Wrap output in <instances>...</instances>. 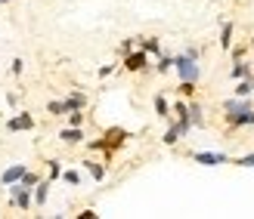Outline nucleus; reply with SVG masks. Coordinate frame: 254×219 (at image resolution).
I'll return each mask as SVG.
<instances>
[{
  "instance_id": "31",
  "label": "nucleus",
  "mask_w": 254,
  "mask_h": 219,
  "mask_svg": "<svg viewBox=\"0 0 254 219\" xmlns=\"http://www.w3.org/2000/svg\"><path fill=\"white\" fill-rule=\"evenodd\" d=\"M230 53H233V62H239V59H245L248 49H245V46H230Z\"/></svg>"
},
{
  "instance_id": "8",
  "label": "nucleus",
  "mask_w": 254,
  "mask_h": 219,
  "mask_svg": "<svg viewBox=\"0 0 254 219\" xmlns=\"http://www.w3.org/2000/svg\"><path fill=\"white\" fill-rule=\"evenodd\" d=\"M223 121L230 130H242V127H254V108L251 111H239V114H223Z\"/></svg>"
},
{
  "instance_id": "1",
  "label": "nucleus",
  "mask_w": 254,
  "mask_h": 219,
  "mask_svg": "<svg viewBox=\"0 0 254 219\" xmlns=\"http://www.w3.org/2000/svg\"><path fill=\"white\" fill-rule=\"evenodd\" d=\"M121 68L127 74H149L152 71V56L146 53V49H130L127 56H121Z\"/></svg>"
},
{
  "instance_id": "4",
  "label": "nucleus",
  "mask_w": 254,
  "mask_h": 219,
  "mask_svg": "<svg viewBox=\"0 0 254 219\" xmlns=\"http://www.w3.org/2000/svg\"><path fill=\"white\" fill-rule=\"evenodd\" d=\"M127 139H130V133H127V130H121V127H112V130H106L103 133V142H106V161H112V158H115V151L127 142Z\"/></svg>"
},
{
  "instance_id": "19",
  "label": "nucleus",
  "mask_w": 254,
  "mask_h": 219,
  "mask_svg": "<svg viewBox=\"0 0 254 219\" xmlns=\"http://www.w3.org/2000/svg\"><path fill=\"white\" fill-rule=\"evenodd\" d=\"M251 93H254V77H242V81H236L233 96H251Z\"/></svg>"
},
{
  "instance_id": "17",
  "label": "nucleus",
  "mask_w": 254,
  "mask_h": 219,
  "mask_svg": "<svg viewBox=\"0 0 254 219\" xmlns=\"http://www.w3.org/2000/svg\"><path fill=\"white\" fill-rule=\"evenodd\" d=\"M233 34H236V25L223 22V28H220V49H226V53H230V46H233Z\"/></svg>"
},
{
  "instance_id": "22",
  "label": "nucleus",
  "mask_w": 254,
  "mask_h": 219,
  "mask_svg": "<svg viewBox=\"0 0 254 219\" xmlns=\"http://www.w3.org/2000/svg\"><path fill=\"white\" fill-rule=\"evenodd\" d=\"M65 121H68V127H84L87 114H84V108H74V111H68V114H65Z\"/></svg>"
},
{
  "instance_id": "9",
  "label": "nucleus",
  "mask_w": 254,
  "mask_h": 219,
  "mask_svg": "<svg viewBox=\"0 0 254 219\" xmlns=\"http://www.w3.org/2000/svg\"><path fill=\"white\" fill-rule=\"evenodd\" d=\"M50 185H53L50 179H41V182H37V185L31 188V204H34L37 210H44V207H47V198H50Z\"/></svg>"
},
{
  "instance_id": "14",
  "label": "nucleus",
  "mask_w": 254,
  "mask_h": 219,
  "mask_svg": "<svg viewBox=\"0 0 254 219\" xmlns=\"http://www.w3.org/2000/svg\"><path fill=\"white\" fill-rule=\"evenodd\" d=\"M81 164H84V170L90 173V179H93V182H103V179H106V164L90 161V158H87V161H81Z\"/></svg>"
},
{
  "instance_id": "12",
  "label": "nucleus",
  "mask_w": 254,
  "mask_h": 219,
  "mask_svg": "<svg viewBox=\"0 0 254 219\" xmlns=\"http://www.w3.org/2000/svg\"><path fill=\"white\" fill-rule=\"evenodd\" d=\"M136 46H139V49H146V53H149L152 59L164 53V49H161V37H139V41H136Z\"/></svg>"
},
{
  "instance_id": "21",
  "label": "nucleus",
  "mask_w": 254,
  "mask_h": 219,
  "mask_svg": "<svg viewBox=\"0 0 254 219\" xmlns=\"http://www.w3.org/2000/svg\"><path fill=\"white\" fill-rule=\"evenodd\" d=\"M161 142L168 145V148H174L177 142H180V133H177V127H174V121H171V127L164 130V136H161Z\"/></svg>"
},
{
  "instance_id": "15",
  "label": "nucleus",
  "mask_w": 254,
  "mask_h": 219,
  "mask_svg": "<svg viewBox=\"0 0 254 219\" xmlns=\"http://www.w3.org/2000/svg\"><path fill=\"white\" fill-rule=\"evenodd\" d=\"M152 108H155V114L161 121H171V102L164 99L161 93H155V99H152Z\"/></svg>"
},
{
  "instance_id": "13",
  "label": "nucleus",
  "mask_w": 254,
  "mask_h": 219,
  "mask_svg": "<svg viewBox=\"0 0 254 219\" xmlns=\"http://www.w3.org/2000/svg\"><path fill=\"white\" fill-rule=\"evenodd\" d=\"M65 105H68V111H74V108H84L87 111L90 99H87V93H81V89H71V93L65 96Z\"/></svg>"
},
{
  "instance_id": "29",
  "label": "nucleus",
  "mask_w": 254,
  "mask_h": 219,
  "mask_svg": "<svg viewBox=\"0 0 254 219\" xmlns=\"http://www.w3.org/2000/svg\"><path fill=\"white\" fill-rule=\"evenodd\" d=\"M136 41H139V37H127V41H121L118 53H121V56H127V53H130V49H136Z\"/></svg>"
},
{
  "instance_id": "28",
  "label": "nucleus",
  "mask_w": 254,
  "mask_h": 219,
  "mask_svg": "<svg viewBox=\"0 0 254 219\" xmlns=\"http://www.w3.org/2000/svg\"><path fill=\"white\" fill-rule=\"evenodd\" d=\"M22 71H25V59L16 56V59L9 62V74H12V77H22Z\"/></svg>"
},
{
  "instance_id": "26",
  "label": "nucleus",
  "mask_w": 254,
  "mask_h": 219,
  "mask_svg": "<svg viewBox=\"0 0 254 219\" xmlns=\"http://www.w3.org/2000/svg\"><path fill=\"white\" fill-rule=\"evenodd\" d=\"M230 164H236V167H254V151H248V154H239V158H230Z\"/></svg>"
},
{
  "instance_id": "16",
  "label": "nucleus",
  "mask_w": 254,
  "mask_h": 219,
  "mask_svg": "<svg viewBox=\"0 0 254 219\" xmlns=\"http://www.w3.org/2000/svg\"><path fill=\"white\" fill-rule=\"evenodd\" d=\"M230 77H233V81H242V77H254V68L248 65V62H242V59H239V62H233Z\"/></svg>"
},
{
  "instance_id": "37",
  "label": "nucleus",
  "mask_w": 254,
  "mask_h": 219,
  "mask_svg": "<svg viewBox=\"0 0 254 219\" xmlns=\"http://www.w3.org/2000/svg\"><path fill=\"white\" fill-rule=\"evenodd\" d=\"M6 3H9V0H0V6H6Z\"/></svg>"
},
{
  "instance_id": "18",
  "label": "nucleus",
  "mask_w": 254,
  "mask_h": 219,
  "mask_svg": "<svg viewBox=\"0 0 254 219\" xmlns=\"http://www.w3.org/2000/svg\"><path fill=\"white\" fill-rule=\"evenodd\" d=\"M155 71H158V74H168V71H174V56H171V53H161V56H155Z\"/></svg>"
},
{
  "instance_id": "32",
  "label": "nucleus",
  "mask_w": 254,
  "mask_h": 219,
  "mask_svg": "<svg viewBox=\"0 0 254 219\" xmlns=\"http://www.w3.org/2000/svg\"><path fill=\"white\" fill-rule=\"evenodd\" d=\"M96 74H99V77H103V81H106V77H112V74H115V65H103V68H99Z\"/></svg>"
},
{
  "instance_id": "2",
  "label": "nucleus",
  "mask_w": 254,
  "mask_h": 219,
  "mask_svg": "<svg viewBox=\"0 0 254 219\" xmlns=\"http://www.w3.org/2000/svg\"><path fill=\"white\" fill-rule=\"evenodd\" d=\"M6 201H9V207H16V210H22V213L34 210V204H31V188L22 185V182L6 185Z\"/></svg>"
},
{
  "instance_id": "24",
  "label": "nucleus",
  "mask_w": 254,
  "mask_h": 219,
  "mask_svg": "<svg viewBox=\"0 0 254 219\" xmlns=\"http://www.w3.org/2000/svg\"><path fill=\"white\" fill-rule=\"evenodd\" d=\"M59 176H62V161H47V179L56 182Z\"/></svg>"
},
{
  "instance_id": "3",
  "label": "nucleus",
  "mask_w": 254,
  "mask_h": 219,
  "mask_svg": "<svg viewBox=\"0 0 254 219\" xmlns=\"http://www.w3.org/2000/svg\"><path fill=\"white\" fill-rule=\"evenodd\" d=\"M174 71H177V77L180 81H201V65H198V59H189L186 53H180V56H174Z\"/></svg>"
},
{
  "instance_id": "10",
  "label": "nucleus",
  "mask_w": 254,
  "mask_h": 219,
  "mask_svg": "<svg viewBox=\"0 0 254 219\" xmlns=\"http://www.w3.org/2000/svg\"><path fill=\"white\" fill-rule=\"evenodd\" d=\"M84 127H62L59 130V142L62 145H81L84 142Z\"/></svg>"
},
{
  "instance_id": "35",
  "label": "nucleus",
  "mask_w": 254,
  "mask_h": 219,
  "mask_svg": "<svg viewBox=\"0 0 254 219\" xmlns=\"http://www.w3.org/2000/svg\"><path fill=\"white\" fill-rule=\"evenodd\" d=\"M96 216H99V213H96V210H90V207L78 213V219H96Z\"/></svg>"
},
{
  "instance_id": "33",
  "label": "nucleus",
  "mask_w": 254,
  "mask_h": 219,
  "mask_svg": "<svg viewBox=\"0 0 254 219\" xmlns=\"http://www.w3.org/2000/svg\"><path fill=\"white\" fill-rule=\"evenodd\" d=\"M183 53H186L189 59H198V56H201V49H198V46H192V44H189V46L183 49Z\"/></svg>"
},
{
  "instance_id": "25",
  "label": "nucleus",
  "mask_w": 254,
  "mask_h": 219,
  "mask_svg": "<svg viewBox=\"0 0 254 219\" xmlns=\"http://www.w3.org/2000/svg\"><path fill=\"white\" fill-rule=\"evenodd\" d=\"M177 93H180L183 99H192V96H195V81H180V87H177Z\"/></svg>"
},
{
  "instance_id": "23",
  "label": "nucleus",
  "mask_w": 254,
  "mask_h": 219,
  "mask_svg": "<svg viewBox=\"0 0 254 219\" xmlns=\"http://www.w3.org/2000/svg\"><path fill=\"white\" fill-rule=\"evenodd\" d=\"M59 179H62L65 185H71V188H78V185H81V173H78V170H62Z\"/></svg>"
},
{
  "instance_id": "6",
  "label": "nucleus",
  "mask_w": 254,
  "mask_h": 219,
  "mask_svg": "<svg viewBox=\"0 0 254 219\" xmlns=\"http://www.w3.org/2000/svg\"><path fill=\"white\" fill-rule=\"evenodd\" d=\"M192 161L201 167H220V164H230V154L223 151H192Z\"/></svg>"
},
{
  "instance_id": "36",
  "label": "nucleus",
  "mask_w": 254,
  "mask_h": 219,
  "mask_svg": "<svg viewBox=\"0 0 254 219\" xmlns=\"http://www.w3.org/2000/svg\"><path fill=\"white\" fill-rule=\"evenodd\" d=\"M171 111H174V118H177V114H186V102H174Z\"/></svg>"
},
{
  "instance_id": "27",
  "label": "nucleus",
  "mask_w": 254,
  "mask_h": 219,
  "mask_svg": "<svg viewBox=\"0 0 254 219\" xmlns=\"http://www.w3.org/2000/svg\"><path fill=\"white\" fill-rule=\"evenodd\" d=\"M19 182H22V185H28V188H34L37 182H41V173H31V170H25V176L19 179Z\"/></svg>"
},
{
  "instance_id": "11",
  "label": "nucleus",
  "mask_w": 254,
  "mask_h": 219,
  "mask_svg": "<svg viewBox=\"0 0 254 219\" xmlns=\"http://www.w3.org/2000/svg\"><path fill=\"white\" fill-rule=\"evenodd\" d=\"M25 170H28V164H9L3 173H0V185H12V182H19V179L25 176Z\"/></svg>"
},
{
  "instance_id": "7",
  "label": "nucleus",
  "mask_w": 254,
  "mask_h": 219,
  "mask_svg": "<svg viewBox=\"0 0 254 219\" xmlns=\"http://www.w3.org/2000/svg\"><path fill=\"white\" fill-rule=\"evenodd\" d=\"M186 111H189V121H192V130H205V127H208L205 108H201V102H195V96L186 99Z\"/></svg>"
},
{
  "instance_id": "5",
  "label": "nucleus",
  "mask_w": 254,
  "mask_h": 219,
  "mask_svg": "<svg viewBox=\"0 0 254 219\" xmlns=\"http://www.w3.org/2000/svg\"><path fill=\"white\" fill-rule=\"evenodd\" d=\"M34 127H37V121H34L31 111H16V114L6 121V130H9V133H31Z\"/></svg>"
},
{
  "instance_id": "20",
  "label": "nucleus",
  "mask_w": 254,
  "mask_h": 219,
  "mask_svg": "<svg viewBox=\"0 0 254 219\" xmlns=\"http://www.w3.org/2000/svg\"><path fill=\"white\" fill-rule=\"evenodd\" d=\"M47 111L53 114V118H65L68 105H65V99H53V102H47Z\"/></svg>"
},
{
  "instance_id": "34",
  "label": "nucleus",
  "mask_w": 254,
  "mask_h": 219,
  "mask_svg": "<svg viewBox=\"0 0 254 219\" xmlns=\"http://www.w3.org/2000/svg\"><path fill=\"white\" fill-rule=\"evenodd\" d=\"M6 105L9 108H19V93H6Z\"/></svg>"
},
{
  "instance_id": "30",
  "label": "nucleus",
  "mask_w": 254,
  "mask_h": 219,
  "mask_svg": "<svg viewBox=\"0 0 254 219\" xmlns=\"http://www.w3.org/2000/svg\"><path fill=\"white\" fill-rule=\"evenodd\" d=\"M87 148H90V151H106V142H103V136H99V139H90V142H87Z\"/></svg>"
}]
</instances>
